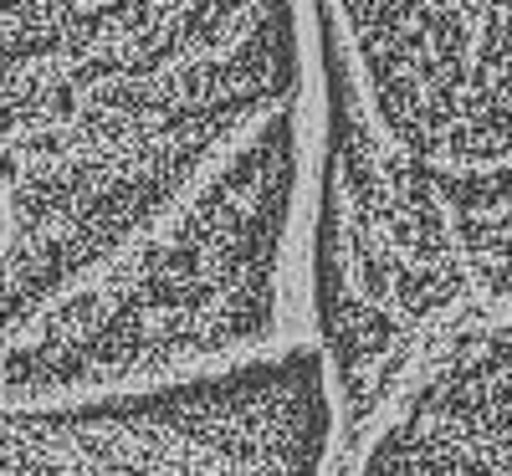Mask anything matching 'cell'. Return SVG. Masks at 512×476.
<instances>
[{
    "label": "cell",
    "instance_id": "1",
    "mask_svg": "<svg viewBox=\"0 0 512 476\" xmlns=\"http://www.w3.org/2000/svg\"><path fill=\"white\" fill-rule=\"evenodd\" d=\"M328 57L308 0H0V405L297 343Z\"/></svg>",
    "mask_w": 512,
    "mask_h": 476
},
{
    "label": "cell",
    "instance_id": "2",
    "mask_svg": "<svg viewBox=\"0 0 512 476\" xmlns=\"http://www.w3.org/2000/svg\"><path fill=\"white\" fill-rule=\"evenodd\" d=\"M333 369L313 343L93 400L0 405V476H328Z\"/></svg>",
    "mask_w": 512,
    "mask_h": 476
}]
</instances>
